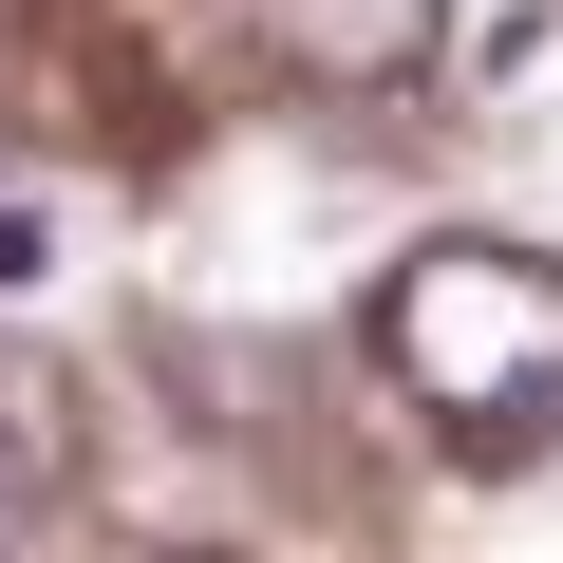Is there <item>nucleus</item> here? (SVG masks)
I'll use <instances>...</instances> for the list:
<instances>
[{"label": "nucleus", "instance_id": "obj_3", "mask_svg": "<svg viewBox=\"0 0 563 563\" xmlns=\"http://www.w3.org/2000/svg\"><path fill=\"white\" fill-rule=\"evenodd\" d=\"M38 488H76V395L0 357V507H38Z\"/></svg>", "mask_w": 563, "mask_h": 563}, {"label": "nucleus", "instance_id": "obj_4", "mask_svg": "<svg viewBox=\"0 0 563 563\" xmlns=\"http://www.w3.org/2000/svg\"><path fill=\"white\" fill-rule=\"evenodd\" d=\"M38 282H57V225H38V207H0V301H38Z\"/></svg>", "mask_w": 563, "mask_h": 563}, {"label": "nucleus", "instance_id": "obj_1", "mask_svg": "<svg viewBox=\"0 0 563 563\" xmlns=\"http://www.w3.org/2000/svg\"><path fill=\"white\" fill-rule=\"evenodd\" d=\"M376 357L451 432H544L563 413V263L544 244H413L376 282Z\"/></svg>", "mask_w": 563, "mask_h": 563}, {"label": "nucleus", "instance_id": "obj_2", "mask_svg": "<svg viewBox=\"0 0 563 563\" xmlns=\"http://www.w3.org/2000/svg\"><path fill=\"white\" fill-rule=\"evenodd\" d=\"M263 38H282V76L376 95V76H413V57H432V0H263Z\"/></svg>", "mask_w": 563, "mask_h": 563}]
</instances>
